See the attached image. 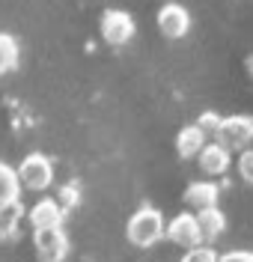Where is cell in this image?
<instances>
[{"instance_id":"1","label":"cell","mask_w":253,"mask_h":262,"mask_svg":"<svg viewBox=\"0 0 253 262\" xmlns=\"http://www.w3.org/2000/svg\"><path fill=\"white\" fill-rule=\"evenodd\" d=\"M164 214L158 212V209H149V206H143V209H137L131 217H128V227H125V235H128V242L137 247H152L155 242H161L164 238Z\"/></svg>"},{"instance_id":"2","label":"cell","mask_w":253,"mask_h":262,"mask_svg":"<svg viewBox=\"0 0 253 262\" xmlns=\"http://www.w3.org/2000/svg\"><path fill=\"white\" fill-rule=\"evenodd\" d=\"M250 128H253V119L250 116H226L220 119L218 131H215V143L223 146L226 152H244L250 146Z\"/></svg>"},{"instance_id":"3","label":"cell","mask_w":253,"mask_h":262,"mask_svg":"<svg viewBox=\"0 0 253 262\" xmlns=\"http://www.w3.org/2000/svg\"><path fill=\"white\" fill-rule=\"evenodd\" d=\"M15 176L21 182V188H27V191H45L54 182V167H51V161L45 155L33 152V155H27L24 161L18 164Z\"/></svg>"},{"instance_id":"4","label":"cell","mask_w":253,"mask_h":262,"mask_svg":"<svg viewBox=\"0 0 253 262\" xmlns=\"http://www.w3.org/2000/svg\"><path fill=\"white\" fill-rule=\"evenodd\" d=\"M134 18L125 9H107L101 15V36L107 45H128L134 39Z\"/></svg>"},{"instance_id":"5","label":"cell","mask_w":253,"mask_h":262,"mask_svg":"<svg viewBox=\"0 0 253 262\" xmlns=\"http://www.w3.org/2000/svg\"><path fill=\"white\" fill-rule=\"evenodd\" d=\"M33 247L39 262H63L68 253V238L63 229H39L33 235Z\"/></svg>"},{"instance_id":"6","label":"cell","mask_w":253,"mask_h":262,"mask_svg":"<svg viewBox=\"0 0 253 262\" xmlns=\"http://www.w3.org/2000/svg\"><path fill=\"white\" fill-rule=\"evenodd\" d=\"M164 235H167L173 245L185 247V250H194V247H200V242H202L200 227H197V217H194L191 212L176 214V217L170 221V227L164 229Z\"/></svg>"},{"instance_id":"7","label":"cell","mask_w":253,"mask_h":262,"mask_svg":"<svg viewBox=\"0 0 253 262\" xmlns=\"http://www.w3.org/2000/svg\"><path fill=\"white\" fill-rule=\"evenodd\" d=\"M158 30L164 39H182L191 30V15H188L185 6L179 3H164L158 9Z\"/></svg>"},{"instance_id":"8","label":"cell","mask_w":253,"mask_h":262,"mask_svg":"<svg viewBox=\"0 0 253 262\" xmlns=\"http://www.w3.org/2000/svg\"><path fill=\"white\" fill-rule=\"evenodd\" d=\"M63 217H66V212L60 209V203L57 200H39L33 209H30V224H33V229L39 232V229H60L63 227Z\"/></svg>"},{"instance_id":"9","label":"cell","mask_w":253,"mask_h":262,"mask_svg":"<svg viewBox=\"0 0 253 262\" xmlns=\"http://www.w3.org/2000/svg\"><path fill=\"white\" fill-rule=\"evenodd\" d=\"M185 206L194 212H205L218 206V185L215 182H191L185 188Z\"/></svg>"},{"instance_id":"10","label":"cell","mask_w":253,"mask_h":262,"mask_svg":"<svg viewBox=\"0 0 253 262\" xmlns=\"http://www.w3.org/2000/svg\"><path fill=\"white\" fill-rule=\"evenodd\" d=\"M200 167H202V173H209V176H220V173H226L229 170V152L223 146H218V143H205V149H202L200 155Z\"/></svg>"},{"instance_id":"11","label":"cell","mask_w":253,"mask_h":262,"mask_svg":"<svg viewBox=\"0 0 253 262\" xmlns=\"http://www.w3.org/2000/svg\"><path fill=\"white\" fill-rule=\"evenodd\" d=\"M202 149H205V134L197 125H185V128L176 134V152L182 158H197Z\"/></svg>"},{"instance_id":"12","label":"cell","mask_w":253,"mask_h":262,"mask_svg":"<svg viewBox=\"0 0 253 262\" xmlns=\"http://www.w3.org/2000/svg\"><path fill=\"white\" fill-rule=\"evenodd\" d=\"M194 217H197L202 242H218V235L223 232V227H226V217H223V212H220L218 206H215V209H205V212H197Z\"/></svg>"},{"instance_id":"13","label":"cell","mask_w":253,"mask_h":262,"mask_svg":"<svg viewBox=\"0 0 253 262\" xmlns=\"http://www.w3.org/2000/svg\"><path fill=\"white\" fill-rule=\"evenodd\" d=\"M18 194H21V182H18L15 170L9 164H0V206L15 203Z\"/></svg>"},{"instance_id":"14","label":"cell","mask_w":253,"mask_h":262,"mask_svg":"<svg viewBox=\"0 0 253 262\" xmlns=\"http://www.w3.org/2000/svg\"><path fill=\"white\" fill-rule=\"evenodd\" d=\"M21 217H24V206H21L18 200L0 206V238H9L18 229V221H21Z\"/></svg>"},{"instance_id":"15","label":"cell","mask_w":253,"mask_h":262,"mask_svg":"<svg viewBox=\"0 0 253 262\" xmlns=\"http://www.w3.org/2000/svg\"><path fill=\"white\" fill-rule=\"evenodd\" d=\"M18 42L9 33H0V75H9L18 66Z\"/></svg>"},{"instance_id":"16","label":"cell","mask_w":253,"mask_h":262,"mask_svg":"<svg viewBox=\"0 0 253 262\" xmlns=\"http://www.w3.org/2000/svg\"><path fill=\"white\" fill-rule=\"evenodd\" d=\"M182 262H218V253L209 245H200V247H194V250H188L185 256H182Z\"/></svg>"},{"instance_id":"17","label":"cell","mask_w":253,"mask_h":262,"mask_svg":"<svg viewBox=\"0 0 253 262\" xmlns=\"http://www.w3.org/2000/svg\"><path fill=\"white\" fill-rule=\"evenodd\" d=\"M238 176L253 185V149H244L238 155Z\"/></svg>"},{"instance_id":"18","label":"cell","mask_w":253,"mask_h":262,"mask_svg":"<svg viewBox=\"0 0 253 262\" xmlns=\"http://www.w3.org/2000/svg\"><path fill=\"white\" fill-rule=\"evenodd\" d=\"M194 125H197V128L205 134V137H209V134H215V131H218L220 116H218V114H202V116H200V122H194Z\"/></svg>"},{"instance_id":"19","label":"cell","mask_w":253,"mask_h":262,"mask_svg":"<svg viewBox=\"0 0 253 262\" xmlns=\"http://www.w3.org/2000/svg\"><path fill=\"white\" fill-rule=\"evenodd\" d=\"M57 203H60V209H63V212H66V209H72V206L78 203V191H75V188H63V194H60V200H57Z\"/></svg>"},{"instance_id":"20","label":"cell","mask_w":253,"mask_h":262,"mask_svg":"<svg viewBox=\"0 0 253 262\" xmlns=\"http://www.w3.org/2000/svg\"><path fill=\"white\" fill-rule=\"evenodd\" d=\"M218 262H253V250H236V253H226Z\"/></svg>"},{"instance_id":"21","label":"cell","mask_w":253,"mask_h":262,"mask_svg":"<svg viewBox=\"0 0 253 262\" xmlns=\"http://www.w3.org/2000/svg\"><path fill=\"white\" fill-rule=\"evenodd\" d=\"M247 72H250V75H253V54H250V57H247Z\"/></svg>"},{"instance_id":"22","label":"cell","mask_w":253,"mask_h":262,"mask_svg":"<svg viewBox=\"0 0 253 262\" xmlns=\"http://www.w3.org/2000/svg\"><path fill=\"white\" fill-rule=\"evenodd\" d=\"M247 149H253V128H250V146H247Z\"/></svg>"}]
</instances>
